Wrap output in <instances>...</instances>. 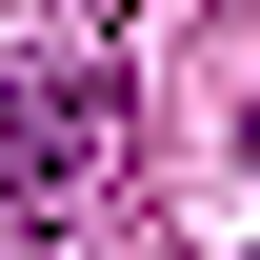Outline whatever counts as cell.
Listing matches in <instances>:
<instances>
[{"mask_svg":"<svg viewBox=\"0 0 260 260\" xmlns=\"http://www.w3.org/2000/svg\"><path fill=\"white\" fill-rule=\"evenodd\" d=\"M240 140H260V120H240Z\"/></svg>","mask_w":260,"mask_h":260,"instance_id":"obj_1","label":"cell"}]
</instances>
